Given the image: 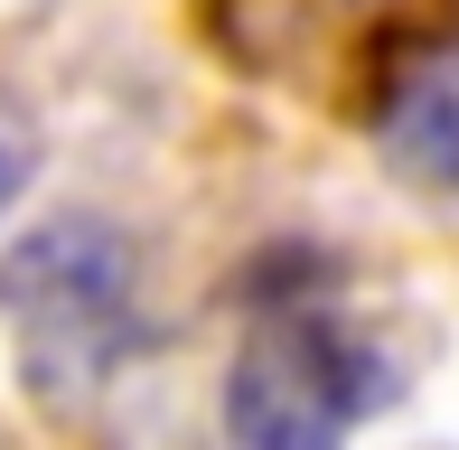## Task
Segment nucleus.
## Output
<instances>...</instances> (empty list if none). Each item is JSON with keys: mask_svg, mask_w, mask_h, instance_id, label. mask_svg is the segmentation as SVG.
<instances>
[{"mask_svg": "<svg viewBox=\"0 0 459 450\" xmlns=\"http://www.w3.org/2000/svg\"><path fill=\"white\" fill-rule=\"evenodd\" d=\"M375 141L412 188H459V38H431L385 75Z\"/></svg>", "mask_w": 459, "mask_h": 450, "instance_id": "7ed1b4c3", "label": "nucleus"}, {"mask_svg": "<svg viewBox=\"0 0 459 450\" xmlns=\"http://www.w3.org/2000/svg\"><path fill=\"white\" fill-rule=\"evenodd\" d=\"M19 188H29V141L0 122V216H10V197H19Z\"/></svg>", "mask_w": 459, "mask_h": 450, "instance_id": "20e7f679", "label": "nucleus"}, {"mask_svg": "<svg viewBox=\"0 0 459 450\" xmlns=\"http://www.w3.org/2000/svg\"><path fill=\"white\" fill-rule=\"evenodd\" d=\"M394 385L338 319H273L225 376V450H338L347 413H375Z\"/></svg>", "mask_w": 459, "mask_h": 450, "instance_id": "f03ea898", "label": "nucleus"}, {"mask_svg": "<svg viewBox=\"0 0 459 450\" xmlns=\"http://www.w3.org/2000/svg\"><path fill=\"white\" fill-rule=\"evenodd\" d=\"M0 329L48 413H85L141 347V263L103 216H56L0 263Z\"/></svg>", "mask_w": 459, "mask_h": 450, "instance_id": "f257e3e1", "label": "nucleus"}]
</instances>
